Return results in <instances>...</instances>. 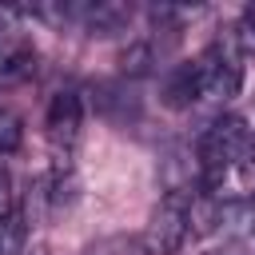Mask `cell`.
Instances as JSON below:
<instances>
[{"label": "cell", "mask_w": 255, "mask_h": 255, "mask_svg": "<svg viewBox=\"0 0 255 255\" xmlns=\"http://www.w3.org/2000/svg\"><path fill=\"white\" fill-rule=\"evenodd\" d=\"M128 20H131V8L116 4V0H96V4L80 0L76 4V28L92 32V36H116V32L128 28Z\"/></svg>", "instance_id": "5b68a950"}, {"label": "cell", "mask_w": 255, "mask_h": 255, "mask_svg": "<svg viewBox=\"0 0 255 255\" xmlns=\"http://www.w3.org/2000/svg\"><path fill=\"white\" fill-rule=\"evenodd\" d=\"M247 147H251V131H247V124H243L239 116H215V120L203 128V135H199V151H195L203 191H211V187H215V183L243 159Z\"/></svg>", "instance_id": "6da1fadb"}, {"label": "cell", "mask_w": 255, "mask_h": 255, "mask_svg": "<svg viewBox=\"0 0 255 255\" xmlns=\"http://www.w3.org/2000/svg\"><path fill=\"white\" fill-rule=\"evenodd\" d=\"M195 68H199V104L223 108V104L239 92V84H243L239 48L231 44V36L215 40L203 56H195Z\"/></svg>", "instance_id": "7a4b0ae2"}, {"label": "cell", "mask_w": 255, "mask_h": 255, "mask_svg": "<svg viewBox=\"0 0 255 255\" xmlns=\"http://www.w3.org/2000/svg\"><path fill=\"white\" fill-rule=\"evenodd\" d=\"M227 36H231V44L239 48V56H251V52H255V4L239 12V20H235V28H231Z\"/></svg>", "instance_id": "8fae6325"}, {"label": "cell", "mask_w": 255, "mask_h": 255, "mask_svg": "<svg viewBox=\"0 0 255 255\" xmlns=\"http://www.w3.org/2000/svg\"><path fill=\"white\" fill-rule=\"evenodd\" d=\"M251 147H255V135H251Z\"/></svg>", "instance_id": "5bb4252c"}, {"label": "cell", "mask_w": 255, "mask_h": 255, "mask_svg": "<svg viewBox=\"0 0 255 255\" xmlns=\"http://www.w3.org/2000/svg\"><path fill=\"white\" fill-rule=\"evenodd\" d=\"M84 255H147V247L135 235H104V239L88 243Z\"/></svg>", "instance_id": "9c48e42d"}, {"label": "cell", "mask_w": 255, "mask_h": 255, "mask_svg": "<svg viewBox=\"0 0 255 255\" xmlns=\"http://www.w3.org/2000/svg\"><path fill=\"white\" fill-rule=\"evenodd\" d=\"M159 100L167 108H175V112L199 108V68H195V60H183V64L167 68L163 88H159Z\"/></svg>", "instance_id": "8992f818"}, {"label": "cell", "mask_w": 255, "mask_h": 255, "mask_svg": "<svg viewBox=\"0 0 255 255\" xmlns=\"http://www.w3.org/2000/svg\"><path fill=\"white\" fill-rule=\"evenodd\" d=\"M155 64H159V48H155L151 36H139L120 52V72L124 76H147Z\"/></svg>", "instance_id": "52a82bcc"}, {"label": "cell", "mask_w": 255, "mask_h": 255, "mask_svg": "<svg viewBox=\"0 0 255 255\" xmlns=\"http://www.w3.org/2000/svg\"><path fill=\"white\" fill-rule=\"evenodd\" d=\"M251 231H255V203H251Z\"/></svg>", "instance_id": "4fadbf2b"}, {"label": "cell", "mask_w": 255, "mask_h": 255, "mask_svg": "<svg viewBox=\"0 0 255 255\" xmlns=\"http://www.w3.org/2000/svg\"><path fill=\"white\" fill-rule=\"evenodd\" d=\"M8 211H12V175L0 163V215H8Z\"/></svg>", "instance_id": "7c38bea8"}, {"label": "cell", "mask_w": 255, "mask_h": 255, "mask_svg": "<svg viewBox=\"0 0 255 255\" xmlns=\"http://www.w3.org/2000/svg\"><path fill=\"white\" fill-rule=\"evenodd\" d=\"M24 143V120L12 108H0V155H12Z\"/></svg>", "instance_id": "30bf717a"}, {"label": "cell", "mask_w": 255, "mask_h": 255, "mask_svg": "<svg viewBox=\"0 0 255 255\" xmlns=\"http://www.w3.org/2000/svg\"><path fill=\"white\" fill-rule=\"evenodd\" d=\"M191 199H195L191 187L167 191V195L159 199V207L151 211L147 235H143L147 255H175V251L191 239Z\"/></svg>", "instance_id": "3957f363"}, {"label": "cell", "mask_w": 255, "mask_h": 255, "mask_svg": "<svg viewBox=\"0 0 255 255\" xmlns=\"http://www.w3.org/2000/svg\"><path fill=\"white\" fill-rule=\"evenodd\" d=\"M36 72V44L20 28H0V84H20Z\"/></svg>", "instance_id": "277c9868"}, {"label": "cell", "mask_w": 255, "mask_h": 255, "mask_svg": "<svg viewBox=\"0 0 255 255\" xmlns=\"http://www.w3.org/2000/svg\"><path fill=\"white\" fill-rule=\"evenodd\" d=\"M24 239H28V219L20 211L0 215V255H24Z\"/></svg>", "instance_id": "ba28073f"}]
</instances>
